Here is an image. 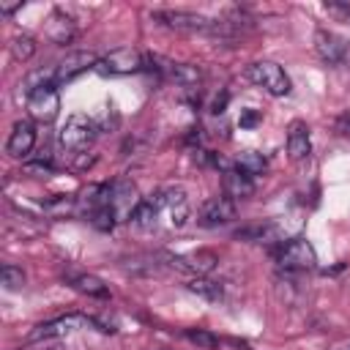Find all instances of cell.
<instances>
[{
	"label": "cell",
	"instance_id": "obj_8",
	"mask_svg": "<svg viewBox=\"0 0 350 350\" xmlns=\"http://www.w3.org/2000/svg\"><path fill=\"white\" fill-rule=\"evenodd\" d=\"M96 71L98 74H109V77L137 74V71H145V55L131 49V46H120V49H112L104 57H98Z\"/></svg>",
	"mask_w": 350,
	"mask_h": 350
},
{
	"label": "cell",
	"instance_id": "obj_12",
	"mask_svg": "<svg viewBox=\"0 0 350 350\" xmlns=\"http://www.w3.org/2000/svg\"><path fill=\"white\" fill-rule=\"evenodd\" d=\"M109 202H112L118 219H131L134 211H137V205L142 202L137 183L129 180V178H115L109 183Z\"/></svg>",
	"mask_w": 350,
	"mask_h": 350
},
{
	"label": "cell",
	"instance_id": "obj_10",
	"mask_svg": "<svg viewBox=\"0 0 350 350\" xmlns=\"http://www.w3.org/2000/svg\"><path fill=\"white\" fill-rule=\"evenodd\" d=\"M88 325H93V317H88V314H60V317H52V320H46V323H38V325L27 334V339H30V342L55 339V336H66V334H74V331L88 328Z\"/></svg>",
	"mask_w": 350,
	"mask_h": 350
},
{
	"label": "cell",
	"instance_id": "obj_26",
	"mask_svg": "<svg viewBox=\"0 0 350 350\" xmlns=\"http://www.w3.org/2000/svg\"><path fill=\"white\" fill-rule=\"evenodd\" d=\"M93 118V123H96V129L98 131H109V129H115L118 126V109H115V104H104L96 115H90Z\"/></svg>",
	"mask_w": 350,
	"mask_h": 350
},
{
	"label": "cell",
	"instance_id": "obj_30",
	"mask_svg": "<svg viewBox=\"0 0 350 350\" xmlns=\"http://www.w3.org/2000/svg\"><path fill=\"white\" fill-rule=\"evenodd\" d=\"M336 129H339L342 134H350V109H347V112H342V115L336 118Z\"/></svg>",
	"mask_w": 350,
	"mask_h": 350
},
{
	"label": "cell",
	"instance_id": "obj_4",
	"mask_svg": "<svg viewBox=\"0 0 350 350\" xmlns=\"http://www.w3.org/2000/svg\"><path fill=\"white\" fill-rule=\"evenodd\" d=\"M153 19L170 30H180V33H211V36L221 33L219 19H211V16H202L194 11H156Z\"/></svg>",
	"mask_w": 350,
	"mask_h": 350
},
{
	"label": "cell",
	"instance_id": "obj_5",
	"mask_svg": "<svg viewBox=\"0 0 350 350\" xmlns=\"http://www.w3.org/2000/svg\"><path fill=\"white\" fill-rule=\"evenodd\" d=\"M145 68L156 71L161 79L175 82V85H180V88H197V85L202 82V71H200V66L178 63V60H167V57H159V55H148V57H145Z\"/></svg>",
	"mask_w": 350,
	"mask_h": 350
},
{
	"label": "cell",
	"instance_id": "obj_1",
	"mask_svg": "<svg viewBox=\"0 0 350 350\" xmlns=\"http://www.w3.org/2000/svg\"><path fill=\"white\" fill-rule=\"evenodd\" d=\"M96 134H98V129H96L93 118L85 115V112H74V115H68L66 123L60 126L57 139H60V148H63L66 153H85V150L93 145Z\"/></svg>",
	"mask_w": 350,
	"mask_h": 350
},
{
	"label": "cell",
	"instance_id": "obj_23",
	"mask_svg": "<svg viewBox=\"0 0 350 350\" xmlns=\"http://www.w3.org/2000/svg\"><path fill=\"white\" fill-rule=\"evenodd\" d=\"M189 290H191V293H200V295L208 298V301H221V284L213 282V279H208V276H194V279L189 282Z\"/></svg>",
	"mask_w": 350,
	"mask_h": 350
},
{
	"label": "cell",
	"instance_id": "obj_14",
	"mask_svg": "<svg viewBox=\"0 0 350 350\" xmlns=\"http://www.w3.org/2000/svg\"><path fill=\"white\" fill-rule=\"evenodd\" d=\"M167 262L175 271H183L191 276H208L216 268L219 257L211 249H197V252H186V254H167Z\"/></svg>",
	"mask_w": 350,
	"mask_h": 350
},
{
	"label": "cell",
	"instance_id": "obj_27",
	"mask_svg": "<svg viewBox=\"0 0 350 350\" xmlns=\"http://www.w3.org/2000/svg\"><path fill=\"white\" fill-rule=\"evenodd\" d=\"M191 345H197V347H205V350H216L219 345H221V339L216 336V334H211V331H202V328H197V331H186L183 334Z\"/></svg>",
	"mask_w": 350,
	"mask_h": 350
},
{
	"label": "cell",
	"instance_id": "obj_32",
	"mask_svg": "<svg viewBox=\"0 0 350 350\" xmlns=\"http://www.w3.org/2000/svg\"><path fill=\"white\" fill-rule=\"evenodd\" d=\"M41 350H66L63 345H49V347H41Z\"/></svg>",
	"mask_w": 350,
	"mask_h": 350
},
{
	"label": "cell",
	"instance_id": "obj_7",
	"mask_svg": "<svg viewBox=\"0 0 350 350\" xmlns=\"http://www.w3.org/2000/svg\"><path fill=\"white\" fill-rule=\"evenodd\" d=\"M96 66H98V55H96V52H85V49L68 52L63 60H57V63L49 68V82H52L55 88L68 85L71 79H77L79 74H85V71H90V68H96Z\"/></svg>",
	"mask_w": 350,
	"mask_h": 350
},
{
	"label": "cell",
	"instance_id": "obj_25",
	"mask_svg": "<svg viewBox=\"0 0 350 350\" xmlns=\"http://www.w3.org/2000/svg\"><path fill=\"white\" fill-rule=\"evenodd\" d=\"M0 279H3V287H5L8 293H14V290H22V287H25V271H22V268H16V265H11V262H5V265H3Z\"/></svg>",
	"mask_w": 350,
	"mask_h": 350
},
{
	"label": "cell",
	"instance_id": "obj_18",
	"mask_svg": "<svg viewBox=\"0 0 350 350\" xmlns=\"http://www.w3.org/2000/svg\"><path fill=\"white\" fill-rule=\"evenodd\" d=\"M287 153L293 161H304L312 153V137H309V126L304 120H293L287 126Z\"/></svg>",
	"mask_w": 350,
	"mask_h": 350
},
{
	"label": "cell",
	"instance_id": "obj_9",
	"mask_svg": "<svg viewBox=\"0 0 350 350\" xmlns=\"http://www.w3.org/2000/svg\"><path fill=\"white\" fill-rule=\"evenodd\" d=\"M27 112L38 123H52L60 115V93L55 85H38L27 93Z\"/></svg>",
	"mask_w": 350,
	"mask_h": 350
},
{
	"label": "cell",
	"instance_id": "obj_2",
	"mask_svg": "<svg viewBox=\"0 0 350 350\" xmlns=\"http://www.w3.org/2000/svg\"><path fill=\"white\" fill-rule=\"evenodd\" d=\"M273 260L282 271H314L317 268V252L306 238H290L282 241L279 249L273 252Z\"/></svg>",
	"mask_w": 350,
	"mask_h": 350
},
{
	"label": "cell",
	"instance_id": "obj_13",
	"mask_svg": "<svg viewBox=\"0 0 350 350\" xmlns=\"http://www.w3.org/2000/svg\"><path fill=\"white\" fill-rule=\"evenodd\" d=\"M235 219V200L227 197V194H216L211 200L202 202L200 213H197V221L200 227H221V224H230Z\"/></svg>",
	"mask_w": 350,
	"mask_h": 350
},
{
	"label": "cell",
	"instance_id": "obj_21",
	"mask_svg": "<svg viewBox=\"0 0 350 350\" xmlns=\"http://www.w3.org/2000/svg\"><path fill=\"white\" fill-rule=\"evenodd\" d=\"M88 221L96 227V230H101V232H109L120 219H118V213H115V208H112V202H104V205H98L90 216H88Z\"/></svg>",
	"mask_w": 350,
	"mask_h": 350
},
{
	"label": "cell",
	"instance_id": "obj_19",
	"mask_svg": "<svg viewBox=\"0 0 350 350\" xmlns=\"http://www.w3.org/2000/svg\"><path fill=\"white\" fill-rule=\"evenodd\" d=\"M221 183H224V194L232 197V200H246V197L254 194V178L246 175V172H241L238 167L224 170Z\"/></svg>",
	"mask_w": 350,
	"mask_h": 350
},
{
	"label": "cell",
	"instance_id": "obj_31",
	"mask_svg": "<svg viewBox=\"0 0 350 350\" xmlns=\"http://www.w3.org/2000/svg\"><path fill=\"white\" fill-rule=\"evenodd\" d=\"M16 8H22V0H16V3H0V14L3 16H11Z\"/></svg>",
	"mask_w": 350,
	"mask_h": 350
},
{
	"label": "cell",
	"instance_id": "obj_28",
	"mask_svg": "<svg viewBox=\"0 0 350 350\" xmlns=\"http://www.w3.org/2000/svg\"><path fill=\"white\" fill-rule=\"evenodd\" d=\"M331 16H336L339 22H350V3H325L323 5Z\"/></svg>",
	"mask_w": 350,
	"mask_h": 350
},
{
	"label": "cell",
	"instance_id": "obj_3",
	"mask_svg": "<svg viewBox=\"0 0 350 350\" xmlns=\"http://www.w3.org/2000/svg\"><path fill=\"white\" fill-rule=\"evenodd\" d=\"M145 200L156 208L159 219L167 216L170 227H183V224H186V219H189V197H186V191H183L180 186L159 189V191H153V194L145 197Z\"/></svg>",
	"mask_w": 350,
	"mask_h": 350
},
{
	"label": "cell",
	"instance_id": "obj_22",
	"mask_svg": "<svg viewBox=\"0 0 350 350\" xmlns=\"http://www.w3.org/2000/svg\"><path fill=\"white\" fill-rule=\"evenodd\" d=\"M8 52H11V57H14V60H19V63L30 60V57H33V52H36V41H33V36H27V33L14 36V38L8 41Z\"/></svg>",
	"mask_w": 350,
	"mask_h": 350
},
{
	"label": "cell",
	"instance_id": "obj_29",
	"mask_svg": "<svg viewBox=\"0 0 350 350\" xmlns=\"http://www.w3.org/2000/svg\"><path fill=\"white\" fill-rule=\"evenodd\" d=\"M260 120H262V115H260L257 109H243V112H241V118H238L241 129H252V126H257Z\"/></svg>",
	"mask_w": 350,
	"mask_h": 350
},
{
	"label": "cell",
	"instance_id": "obj_16",
	"mask_svg": "<svg viewBox=\"0 0 350 350\" xmlns=\"http://www.w3.org/2000/svg\"><path fill=\"white\" fill-rule=\"evenodd\" d=\"M63 279H66V284H68L71 290H77V293H82V295H88V298H109V287H107L98 276H93V273H85V271H66Z\"/></svg>",
	"mask_w": 350,
	"mask_h": 350
},
{
	"label": "cell",
	"instance_id": "obj_11",
	"mask_svg": "<svg viewBox=\"0 0 350 350\" xmlns=\"http://www.w3.org/2000/svg\"><path fill=\"white\" fill-rule=\"evenodd\" d=\"M314 49H317V55H320L325 63L350 68V41L342 38L339 33L317 30V33H314Z\"/></svg>",
	"mask_w": 350,
	"mask_h": 350
},
{
	"label": "cell",
	"instance_id": "obj_17",
	"mask_svg": "<svg viewBox=\"0 0 350 350\" xmlns=\"http://www.w3.org/2000/svg\"><path fill=\"white\" fill-rule=\"evenodd\" d=\"M36 148V129L30 120H19L5 142V153L14 156V159H25L30 150Z\"/></svg>",
	"mask_w": 350,
	"mask_h": 350
},
{
	"label": "cell",
	"instance_id": "obj_6",
	"mask_svg": "<svg viewBox=\"0 0 350 350\" xmlns=\"http://www.w3.org/2000/svg\"><path fill=\"white\" fill-rule=\"evenodd\" d=\"M246 77H249L254 85L265 88L271 96H287V93L293 90V82H290L287 71H284L279 63H273V60H254V63L246 68Z\"/></svg>",
	"mask_w": 350,
	"mask_h": 350
},
{
	"label": "cell",
	"instance_id": "obj_20",
	"mask_svg": "<svg viewBox=\"0 0 350 350\" xmlns=\"http://www.w3.org/2000/svg\"><path fill=\"white\" fill-rule=\"evenodd\" d=\"M235 167L241 170V172H246V175H262L265 172V167H268V161H265V156L262 153H257V150H243L238 159H235Z\"/></svg>",
	"mask_w": 350,
	"mask_h": 350
},
{
	"label": "cell",
	"instance_id": "obj_15",
	"mask_svg": "<svg viewBox=\"0 0 350 350\" xmlns=\"http://www.w3.org/2000/svg\"><path fill=\"white\" fill-rule=\"evenodd\" d=\"M44 36L52 44H71L77 38V19L60 8H55L44 22Z\"/></svg>",
	"mask_w": 350,
	"mask_h": 350
},
{
	"label": "cell",
	"instance_id": "obj_24",
	"mask_svg": "<svg viewBox=\"0 0 350 350\" xmlns=\"http://www.w3.org/2000/svg\"><path fill=\"white\" fill-rule=\"evenodd\" d=\"M131 221H134V227H139V230H153V227L159 224V213H156V208H153L148 200H142V202L137 205Z\"/></svg>",
	"mask_w": 350,
	"mask_h": 350
}]
</instances>
